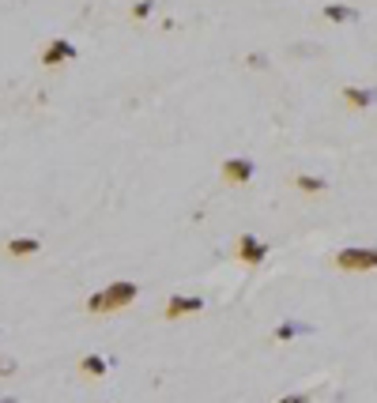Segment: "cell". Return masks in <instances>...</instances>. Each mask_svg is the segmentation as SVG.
I'll use <instances>...</instances> for the list:
<instances>
[{
    "label": "cell",
    "mask_w": 377,
    "mask_h": 403,
    "mask_svg": "<svg viewBox=\"0 0 377 403\" xmlns=\"http://www.w3.org/2000/svg\"><path fill=\"white\" fill-rule=\"evenodd\" d=\"M336 267H343V272H370V267H377V249H340L336 252Z\"/></svg>",
    "instance_id": "obj_2"
},
{
    "label": "cell",
    "mask_w": 377,
    "mask_h": 403,
    "mask_svg": "<svg viewBox=\"0 0 377 403\" xmlns=\"http://www.w3.org/2000/svg\"><path fill=\"white\" fill-rule=\"evenodd\" d=\"M64 61H76V46L72 42H64V38H57V42H49L42 49V64H64Z\"/></svg>",
    "instance_id": "obj_6"
},
{
    "label": "cell",
    "mask_w": 377,
    "mask_h": 403,
    "mask_svg": "<svg viewBox=\"0 0 377 403\" xmlns=\"http://www.w3.org/2000/svg\"><path fill=\"white\" fill-rule=\"evenodd\" d=\"M253 173H257V166H253L249 158H226V163H223V178L231 181V185L253 181Z\"/></svg>",
    "instance_id": "obj_5"
},
{
    "label": "cell",
    "mask_w": 377,
    "mask_h": 403,
    "mask_svg": "<svg viewBox=\"0 0 377 403\" xmlns=\"http://www.w3.org/2000/svg\"><path fill=\"white\" fill-rule=\"evenodd\" d=\"M136 294H140L136 283H110L106 290L91 294L87 309H91V313H117V309H125L129 302H136Z\"/></svg>",
    "instance_id": "obj_1"
},
{
    "label": "cell",
    "mask_w": 377,
    "mask_h": 403,
    "mask_svg": "<svg viewBox=\"0 0 377 403\" xmlns=\"http://www.w3.org/2000/svg\"><path fill=\"white\" fill-rule=\"evenodd\" d=\"M313 328L309 325H294V320H283V325L276 328V340H294V335H309Z\"/></svg>",
    "instance_id": "obj_9"
},
{
    "label": "cell",
    "mask_w": 377,
    "mask_h": 403,
    "mask_svg": "<svg viewBox=\"0 0 377 403\" xmlns=\"http://www.w3.org/2000/svg\"><path fill=\"white\" fill-rule=\"evenodd\" d=\"M8 373H16V358L0 354V377H8Z\"/></svg>",
    "instance_id": "obj_13"
},
{
    "label": "cell",
    "mask_w": 377,
    "mask_h": 403,
    "mask_svg": "<svg viewBox=\"0 0 377 403\" xmlns=\"http://www.w3.org/2000/svg\"><path fill=\"white\" fill-rule=\"evenodd\" d=\"M0 403H16V399H11V396H8V399H0Z\"/></svg>",
    "instance_id": "obj_16"
},
{
    "label": "cell",
    "mask_w": 377,
    "mask_h": 403,
    "mask_svg": "<svg viewBox=\"0 0 377 403\" xmlns=\"http://www.w3.org/2000/svg\"><path fill=\"white\" fill-rule=\"evenodd\" d=\"M38 249H42V241H38V238H11L8 241L11 257H31V252H38Z\"/></svg>",
    "instance_id": "obj_8"
},
{
    "label": "cell",
    "mask_w": 377,
    "mask_h": 403,
    "mask_svg": "<svg viewBox=\"0 0 377 403\" xmlns=\"http://www.w3.org/2000/svg\"><path fill=\"white\" fill-rule=\"evenodd\" d=\"M325 19H332V23H347V19H355V11L343 8V4H328V8H325Z\"/></svg>",
    "instance_id": "obj_12"
},
{
    "label": "cell",
    "mask_w": 377,
    "mask_h": 403,
    "mask_svg": "<svg viewBox=\"0 0 377 403\" xmlns=\"http://www.w3.org/2000/svg\"><path fill=\"white\" fill-rule=\"evenodd\" d=\"M294 185H298L302 193H325V181L313 178V173H298V178H294Z\"/></svg>",
    "instance_id": "obj_11"
},
{
    "label": "cell",
    "mask_w": 377,
    "mask_h": 403,
    "mask_svg": "<svg viewBox=\"0 0 377 403\" xmlns=\"http://www.w3.org/2000/svg\"><path fill=\"white\" fill-rule=\"evenodd\" d=\"M343 102H351V106H358V110H366V106L377 102V91H373V87H347V91H343Z\"/></svg>",
    "instance_id": "obj_7"
},
{
    "label": "cell",
    "mask_w": 377,
    "mask_h": 403,
    "mask_svg": "<svg viewBox=\"0 0 377 403\" xmlns=\"http://www.w3.org/2000/svg\"><path fill=\"white\" fill-rule=\"evenodd\" d=\"M79 373H87V377H102V373H106V358L87 354L84 362H79Z\"/></svg>",
    "instance_id": "obj_10"
},
{
    "label": "cell",
    "mask_w": 377,
    "mask_h": 403,
    "mask_svg": "<svg viewBox=\"0 0 377 403\" xmlns=\"http://www.w3.org/2000/svg\"><path fill=\"white\" fill-rule=\"evenodd\" d=\"M204 309V298H196V294H174V298L166 302V317L178 320L185 313H200Z\"/></svg>",
    "instance_id": "obj_4"
},
{
    "label": "cell",
    "mask_w": 377,
    "mask_h": 403,
    "mask_svg": "<svg viewBox=\"0 0 377 403\" xmlns=\"http://www.w3.org/2000/svg\"><path fill=\"white\" fill-rule=\"evenodd\" d=\"M238 260L241 264H249V267H257L264 257H268V245H264V241H257V238H253V234H241L238 238Z\"/></svg>",
    "instance_id": "obj_3"
},
{
    "label": "cell",
    "mask_w": 377,
    "mask_h": 403,
    "mask_svg": "<svg viewBox=\"0 0 377 403\" xmlns=\"http://www.w3.org/2000/svg\"><path fill=\"white\" fill-rule=\"evenodd\" d=\"M151 16V0H144V4H136V19H147Z\"/></svg>",
    "instance_id": "obj_14"
},
{
    "label": "cell",
    "mask_w": 377,
    "mask_h": 403,
    "mask_svg": "<svg viewBox=\"0 0 377 403\" xmlns=\"http://www.w3.org/2000/svg\"><path fill=\"white\" fill-rule=\"evenodd\" d=\"M276 403H309V396H283V399H276Z\"/></svg>",
    "instance_id": "obj_15"
}]
</instances>
